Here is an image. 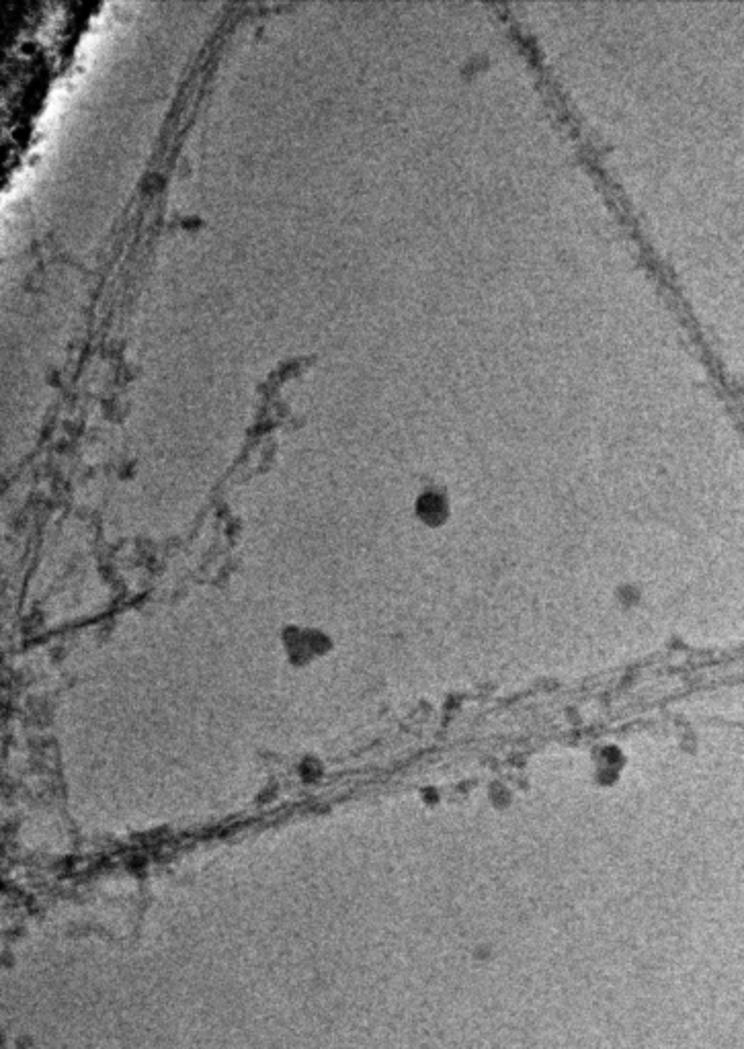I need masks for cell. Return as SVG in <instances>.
I'll return each instance as SVG.
<instances>
[{"label": "cell", "mask_w": 744, "mask_h": 1049, "mask_svg": "<svg viewBox=\"0 0 744 1049\" xmlns=\"http://www.w3.org/2000/svg\"><path fill=\"white\" fill-rule=\"evenodd\" d=\"M415 513L417 517L429 525V527H439L447 521L449 517V505L445 496H441L439 492H425L419 496L417 500V507H415Z\"/></svg>", "instance_id": "cell-2"}, {"label": "cell", "mask_w": 744, "mask_h": 1049, "mask_svg": "<svg viewBox=\"0 0 744 1049\" xmlns=\"http://www.w3.org/2000/svg\"><path fill=\"white\" fill-rule=\"evenodd\" d=\"M281 646L294 666H308L333 650V640L316 627L287 625L281 632Z\"/></svg>", "instance_id": "cell-1"}]
</instances>
